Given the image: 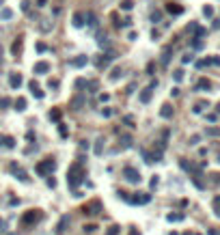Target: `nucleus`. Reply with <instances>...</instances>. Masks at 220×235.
Wrapping results in <instances>:
<instances>
[{
	"mask_svg": "<svg viewBox=\"0 0 220 235\" xmlns=\"http://www.w3.org/2000/svg\"><path fill=\"white\" fill-rule=\"evenodd\" d=\"M104 142H106V140H104L102 136H99V138L95 140V147H93V151H95V155H102V153H104Z\"/></svg>",
	"mask_w": 220,
	"mask_h": 235,
	"instance_id": "obj_14",
	"label": "nucleus"
},
{
	"mask_svg": "<svg viewBox=\"0 0 220 235\" xmlns=\"http://www.w3.org/2000/svg\"><path fill=\"white\" fill-rule=\"evenodd\" d=\"M119 76H123V69H121V67L112 69V74H110V80H119Z\"/></svg>",
	"mask_w": 220,
	"mask_h": 235,
	"instance_id": "obj_26",
	"label": "nucleus"
},
{
	"mask_svg": "<svg viewBox=\"0 0 220 235\" xmlns=\"http://www.w3.org/2000/svg\"><path fill=\"white\" fill-rule=\"evenodd\" d=\"M86 86L91 88L89 93H95V91H97V82H95V80H91V82H86Z\"/></svg>",
	"mask_w": 220,
	"mask_h": 235,
	"instance_id": "obj_35",
	"label": "nucleus"
},
{
	"mask_svg": "<svg viewBox=\"0 0 220 235\" xmlns=\"http://www.w3.org/2000/svg\"><path fill=\"white\" fill-rule=\"evenodd\" d=\"M203 13H205V17H212V15H214V9H212V7L207 4V7L203 9Z\"/></svg>",
	"mask_w": 220,
	"mask_h": 235,
	"instance_id": "obj_36",
	"label": "nucleus"
},
{
	"mask_svg": "<svg viewBox=\"0 0 220 235\" xmlns=\"http://www.w3.org/2000/svg\"><path fill=\"white\" fill-rule=\"evenodd\" d=\"M209 88H212V82H209L207 78H201L196 82V91H209Z\"/></svg>",
	"mask_w": 220,
	"mask_h": 235,
	"instance_id": "obj_12",
	"label": "nucleus"
},
{
	"mask_svg": "<svg viewBox=\"0 0 220 235\" xmlns=\"http://www.w3.org/2000/svg\"><path fill=\"white\" fill-rule=\"evenodd\" d=\"M132 136L130 134H121V136H119V144H121V149H130L132 147Z\"/></svg>",
	"mask_w": 220,
	"mask_h": 235,
	"instance_id": "obj_8",
	"label": "nucleus"
},
{
	"mask_svg": "<svg viewBox=\"0 0 220 235\" xmlns=\"http://www.w3.org/2000/svg\"><path fill=\"white\" fill-rule=\"evenodd\" d=\"M166 220L168 222H179V220H183V214H168Z\"/></svg>",
	"mask_w": 220,
	"mask_h": 235,
	"instance_id": "obj_24",
	"label": "nucleus"
},
{
	"mask_svg": "<svg viewBox=\"0 0 220 235\" xmlns=\"http://www.w3.org/2000/svg\"><path fill=\"white\" fill-rule=\"evenodd\" d=\"M84 20H86V24L89 26H97V17H95V13H84Z\"/></svg>",
	"mask_w": 220,
	"mask_h": 235,
	"instance_id": "obj_21",
	"label": "nucleus"
},
{
	"mask_svg": "<svg viewBox=\"0 0 220 235\" xmlns=\"http://www.w3.org/2000/svg\"><path fill=\"white\" fill-rule=\"evenodd\" d=\"M123 194V192H121ZM123 198L130 205H145V203H149L151 201V194L149 192H140V194H134V196H127V194H123Z\"/></svg>",
	"mask_w": 220,
	"mask_h": 235,
	"instance_id": "obj_2",
	"label": "nucleus"
},
{
	"mask_svg": "<svg viewBox=\"0 0 220 235\" xmlns=\"http://www.w3.org/2000/svg\"><path fill=\"white\" fill-rule=\"evenodd\" d=\"M106 235H119V227H110Z\"/></svg>",
	"mask_w": 220,
	"mask_h": 235,
	"instance_id": "obj_40",
	"label": "nucleus"
},
{
	"mask_svg": "<svg viewBox=\"0 0 220 235\" xmlns=\"http://www.w3.org/2000/svg\"><path fill=\"white\" fill-rule=\"evenodd\" d=\"M37 220H41V214L37 211V209L26 211V214H24V218H22V222H24V224H32V222H37Z\"/></svg>",
	"mask_w": 220,
	"mask_h": 235,
	"instance_id": "obj_6",
	"label": "nucleus"
},
{
	"mask_svg": "<svg viewBox=\"0 0 220 235\" xmlns=\"http://www.w3.org/2000/svg\"><path fill=\"white\" fill-rule=\"evenodd\" d=\"M110 114H112V110H110V108H104V110H102V116H110Z\"/></svg>",
	"mask_w": 220,
	"mask_h": 235,
	"instance_id": "obj_46",
	"label": "nucleus"
},
{
	"mask_svg": "<svg viewBox=\"0 0 220 235\" xmlns=\"http://www.w3.org/2000/svg\"><path fill=\"white\" fill-rule=\"evenodd\" d=\"M0 231H2V220H0Z\"/></svg>",
	"mask_w": 220,
	"mask_h": 235,
	"instance_id": "obj_55",
	"label": "nucleus"
},
{
	"mask_svg": "<svg viewBox=\"0 0 220 235\" xmlns=\"http://www.w3.org/2000/svg\"><path fill=\"white\" fill-rule=\"evenodd\" d=\"M86 60H89L86 56H78V58H71V60H69V65H73V67H84V65H86Z\"/></svg>",
	"mask_w": 220,
	"mask_h": 235,
	"instance_id": "obj_16",
	"label": "nucleus"
},
{
	"mask_svg": "<svg viewBox=\"0 0 220 235\" xmlns=\"http://www.w3.org/2000/svg\"><path fill=\"white\" fill-rule=\"evenodd\" d=\"M84 84H86V82H84L82 78H80V80H76V86H78V88H80V86H84Z\"/></svg>",
	"mask_w": 220,
	"mask_h": 235,
	"instance_id": "obj_50",
	"label": "nucleus"
},
{
	"mask_svg": "<svg viewBox=\"0 0 220 235\" xmlns=\"http://www.w3.org/2000/svg\"><path fill=\"white\" fill-rule=\"evenodd\" d=\"M4 147H7V149H13V147H15V140H13L11 136H7V138H4Z\"/></svg>",
	"mask_w": 220,
	"mask_h": 235,
	"instance_id": "obj_29",
	"label": "nucleus"
},
{
	"mask_svg": "<svg viewBox=\"0 0 220 235\" xmlns=\"http://www.w3.org/2000/svg\"><path fill=\"white\" fill-rule=\"evenodd\" d=\"M48 71H50V63H45V60L35 63V74H48Z\"/></svg>",
	"mask_w": 220,
	"mask_h": 235,
	"instance_id": "obj_10",
	"label": "nucleus"
},
{
	"mask_svg": "<svg viewBox=\"0 0 220 235\" xmlns=\"http://www.w3.org/2000/svg\"><path fill=\"white\" fill-rule=\"evenodd\" d=\"M99 46H102V48H108V46H110V43H108V37H106V35H99Z\"/></svg>",
	"mask_w": 220,
	"mask_h": 235,
	"instance_id": "obj_30",
	"label": "nucleus"
},
{
	"mask_svg": "<svg viewBox=\"0 0 220 235\" xmlns=\"http://www.w3.org/2000/svg\"><path fill=\"white\" fill-rule=\"evenodd\" d=\"M20 50H22V39H15V41H13V46H11V52L17 56V54H20Z\"/></svg>",
	"mask_w": 220,
	"mask_h": 235,
	"instance_id": "obj_22",
	"label": "nucleus"
},
{
	"mask_svg": "<svg viewBox=\"0 0 220 235\" xmlns=\"http://www.w3.org/2000/svg\"><path fill=\"white\" fill-rule=\"evenodd\" d=\"M0 56H2V52H0Z\"/></svg>",
	"mask_w": 220,
	"mask_h": 235,
	"instance_id": "obj_57",
	"label": "nucleus"
},
{
	"mask_svg": "<svg viewBox=\"0 0 220 235\" xmlns=\"http://www.w3.org/2000/svg\"><path fill=\"white\" fill-rule=\"evenodd\" d=\"M127 235H140V233L136 231V229H130V233H127Z\"/></svg>",
	"mask_w": 220,
	"mask_h": 235,
	"instance_id": "obj_51",
	"label": "nucleus"
},
{
	"mask_svg": "<svg viewBox=\"0 0 220 235\" xmlns=\"http://www.w3.org/2000/svg\"><path fill=\"white\" fill-rule=\"evenodd\" d=\"M173 80H175V82H181V80H183V69L173 71Z\"/></svg>",
	"mask_w": 220,
	"mask_h": 235,
	"instance_id": "obj_27",
	"label": "nucleus"
},
{
	"mask_svg": "<svg viewBox=\"0 0 220 235\" xmlns=\"http://www.w3.org/2000/svg\"><path fill=\"white\" fill-rule=\"evenodd\" d=\"M97 209H99V203L93 201L91 205H84V207H82V214H91V216H93V214H97Z\"/></svg>",
	"mask_w": 220,
	"mask_h": 235,
	"instance_id": "obj_11",
	"label": "nucleus"
},
{
	"mask_svg": "<svg viewBox=\"0 0 220 235\" xmlns=\"http://www.w3.org/2000/svg\"><path fill=\"white\" fill-rule=\"evenodd\" d=\"M160 114L164 116V119H171V116H173V106L171 104H164L162 110H160Z\"/></svg>",
	"mask_w": 220,
	"mask_h": 235,
	"instance_id": "obj_17",
	"label": "nucleus"
},
{
	"mask_svg": "<svg viewBox=\"0 0 220 235\" xmlns=\"http://www.w3.org/2000/svg\"><path fill=\"white\" fill-rule=\"evenodd\" d=\"M155 86H158V82H151L147 88H142V91H140L138 99H140L142 104H149V102H151V95H153V88H155Z\"/></svg>",
	"mask_w": 220,
	"mask_h": 235,
	"instance_id": "obj_5",
	"label": "nucleus"
},
{
	"mask_svg": "<svg viewBox=\"0 0 220 235\" xmlns=\"http://www.w3.org/2000/svg\"><path fill=\"white\" fill-rule=\"evenodd\" d=\"M212 177H214V179H212V181H214L216 186H220V173H216V175H212Z\"/></svg>",
	"mask_w": 220,
	"mask_h": 235,
	"instance_id": "obj_43",
	"label": "nucleus"
},
{
	"mask_svg": "<svg viewBox=\"0 0 220 235\" xmlns=\"http://www.w3.org/2000/svg\"><path fill=\"white\" fill-rule=\"evenodd\" d=\"M166 11H168L171 15H179V13L183 11V7H179V4H173V2H171V4H166Z\"/></svg>",
	"mask_w": 220,
	"mask_h": 235,
	"instance_id": "obj_18",
	"label": "nucleus"
},
{
	"mask_svg": "<svg viewBox=\"0 0 220 235\" xmlns=\"http://www.w3.org/2000/svg\"><path fill=\"white\" fill-rule=\"evenodd\" d=\"M0 17H2V20H11L13 11H11V9H2V11H0Z\"/></svg>",
	"mask_w": 220,
	"mask_h": 235,
	"instance_id": "obj_25",
	"label": "nucleus"
},
{
	"mask_svg": "<svg viewBox=\"0 0 220 235\" xmlns=\"http://www.w3.org/2000/svg\"><path fill=\"white\" fill-rule=\"evenodd\" d=\"M28 86H30V93H32V95H35L37 99H41V97H43V91H41L39 86H37V82H35V80H32V82H30Z\"/></svg>",
	"mask_w": 220,
	"mask_h": 235,
	"instance_id": "obj_15",
	"label": "nucleus"
},
{
	"mask_svg": "<svg viewBox=\"0 0 220 235\" xmlns=\"http://www.w3.org/2000/svg\"><path fill=\"white\" fill-rule=\"evenodd\" d=\"M158 183H160V179H158V175H155V177L151 179V188H155V186H158Z\"/></svg>",
	"mask_w": 220,
	"mask_h": 235,
	"instance_id": "obj_48",
	"label": "nucleus"
},
{
	"mask_svg": "<svg viewBox=\"0 0 220 235\" xmlns=\"http://www.w3.org/2000/svg\"><path fill=\"white\" fill-rule=\"evenodd\" d=\"M199 140H201V136H192L190 138V144H199Z\"/></svg>",
	"mask_w": 220,
	"mask_h": 235,
	"instance_id": "obj_47",
	"label": "nucleus"
},
{
	"mask_svg": "<svg viewBox=\"0 0 220 235\" xmlns=\"http://www.w3.org/2000/svg\"><path fill=\"white\" fill-rule=\"evenodd\" d=\"M82 179H84V168H82L80 162H73L67 170V183L69 188H78L82 183Z\"/></svg>",
	"mask_w": 220,
	"mask_h": 235,
	"instance_id": "obj_1",
	"label": "nucleus"
},
{
	"mask_svg": "<svg viewBox=\"0 0 220 235\" xmlns=\"http://www.w3.org/2000/svg\"><path fill=\"white\" fill-rule=\"evenodd\" d=\"M58 132H61V136H63V138H67V136H69V132H67V127H65L63 123H58Z\"/></svg>",
	"mask_w": 220,
	"mask_h": 235,
	"instance_id": "obj_31",
	"label": "nucleus"
},
{
	"mask_svg": "<svg viewBox=\"0 0 220 235\" xmlns=\"http://www.w3.org/2000/svg\"><path fill=\"white\" fill-rule=\"evenodd\" d=\"M9 168H11V173L17 177V179H20V181H24V183H28V175H26L24 173V170L20 168V166H17V164H11V166H9Z\"/></svg>",
	"mask_w": 220,
	"mask_h": 235,
	"instance_id": "obj_7",
	"label": "nucleus"
},
{
	"mask_svg": "<svg viewBox=\"0 0 220 235\" xmlns=\"http://www.w3.org/2000/svg\"><path fill=\"white\" fill-rule=\"evenodd\" d=\"M7 106H11V99H9V97H0V108H7Z\"/></svg>",
	"mask_w": 220,
	"mask_h": 235,
	"instance_id": "obj_34",
	"label": "nucleus"
},
{
	"mask_svg": "<svg viewBox=\"0 0 220 235\" xmlns=\"http://www.w3.org/2000/svg\"><path fill=\"white\" fill-rule=\"evenodd\" d=\"M151 20H153V22H160V20H162V13H160V11H153V13H151Z\"/></svg>",
	"mask_w": 220,
	"mask_h": 235,
	"instance_id": "obj_37",
	"label": "nucleus"
},
{
	"mask_svg": "<svg viewBox=\"0 0 220 235\" xmlns=\"http://www.w3.org/2000/svg\"><path fill=\"white\" fill-rule=\"evenodd\" d=\"M58 116H61V112H58V110H54V112H50V119H54V121H58Z\"/></svg>",
	"mask_w": 220,
	"mask_h": 235,
	"instance_id": "obj_41",
	"label": "nucleus"
},
{
	"mask_svg": "<svg viewBox=\"0 0 220 235\" xmlns=\"http://www.w3.org/2000/svg\"><path fill=\"white\" fill-rule=\"evenodd\" d=\"M214 28H220V20H214Z\"/></svg>",
	"mask_w": 220,
	"mask_h": 235,
	"instance_id": "obj_52",
	"label": "nucleus"
},
{
	"mask_svg": "<svg viewBox=\"0 0 220 235\" xmlns=\"http://www.w3.org/2000/svg\"><path fill=\"white\" fill-rule=\"evenodd\" d=\"M123 177H125V181H130V183H140V170L138 168H134V166H125L123 168Z\"/></svg>",
	"mask_w": 220,
	"mask_h": 235,
	"instance_id": "obj_4",
	"label": "nucleus"
},
{
	"mask_svg": "<svg viewBox=\"0 0 220 235\" xmlns=\"http://www.w3.org/2000/svg\"><path fill=\"white\" fill-rule=\"evenodd\" d=\"M127 125H130V127H134V119H132V116H125V119H123Z\"/></svg>",
	"mask_w": 220,
	"mask_h": 235,
	"instance_id": "obj_44",
	"label": "nucleus"
},
{
	"mask_svg": "<svg viewBox=\"0 0 220 235\" xmlns=\"http://www.w3.org/2000/svg\"><path fill=\"white\" fill-rule=\"evenodd\" d=\"M183 235H192V233H183Z\"/></svg>",
	"mask_w": 220,
	"mask_h": 235,
	"instance_id": "obj_56",
	"label": "nucleus"
},
{
	"mask_svg": "<svg viewBox=\"0 0 220 235\" xmlns=\"http://www.w3.org/2000/svg\"><path fill=\"white\" fill-rule=\"evenodd\" d=\"M214 207H216V209H220V196L214 198Z\"/></svg>",
	"mask_w": 220,
	"mask_h": 235,
	"instance_id": "obj_49",
	"label": "nucleus"
},
{
	"mask_svg": "<svg viewBox=\"0 0 220 235\" xmlns=\"http://www.w3.org/2000/svg\"><path fill=\"white\" fill-rule=\"evenodd\" d=\"M15 110H17V112H24V110H26V99H24V97H17V99H15Z\"/></svg>",
	"mask_w": 220,
	"mask_h": 235,
	"instance_id": "obj_20",
	"label": "nucleus"
},
{
	"mask_svg": "<svg viewBox=\"0 0 220 235\" xmlns=\"http://www.w3.org/2000/svg\"><path fill=\"white\" fill-rule=\"evenodd\" d=\"M132 7H134L132 0H123V2H121V9H123V11H132Z\"/></svg>",
	"mask_w": 220,
	"mask_h": 235,
	"instance_id": "obj_28",
	"label": "nucleus"
},
{
	"mask_svg": "<svg viewBox=\"0 0 220 235\" xmlns=\"http://www.w3.org/2000/svg\"><path fill=\"white\" fill-rule=\"evenodd\" d=\"M207 136H220V130L218 127H207Z\"/></svg>",
	"mask_w": 220,
	"mask_h": 235,
	"instance_id": "obj_33",
	"label": "nucleus"
},
{
	"mask_svg": "<svg viewBox=\"0 0 220 235\" xmlns=\"http://www.w3.org/2000/svg\"><path fill=\"white\" fill-rule=\"evenodd\" d=\"M168 60H171V48H164V52H162V65H168Z\"/></svg>",
	"mask_w": 220,
	"mask_h": 235,
	"instance_id": "obj_23",
	"label": "nucleus"
},
{
	"mask_svg": "<svg viewBox=\"0 0 220 235\" xmlns=\"http://www.w3.org/2000/svg\"><path fill=\"white\" fill-rule=\"evenodd\" d=\"M95 229H97V227H95V224H86V227H84V231H86V233H93Z\"/></svg>",
	"mask_w": 220,
	"mask_h": 235,
	"instance_id": "obj_42",
	"label": "nucleus"
},
{
	"mask_svg": "<svg viewBox=\"0 0 220 235\" xmlns=\"http://www.w3.org/2000/svg\"><path fill=\"white\" fill-rule=\"evenodd\" d=\"M22 82H24V80H22L20 74H11V76H9V84H11V88H20Z\"/></svg>",
	"mask_w": 220,
	"mask_h": 235,
	"instance_id": "obj_9",
	"label": "nucleus"
},
{
	"mask_svg": "<svg viewBox=\"0 0 220 235\" xmlns=\"http://www.w3.org/2000/svg\"><path fill=\"white\" fill-rule=\"evenodd\" d=\"M82 106H84V97H80V95H78V97H73V99H71V108H73V110H80Z\"/></svg>",
	"mask_w": 220,
	"mask_h": 235,
	"instance_id": "obj_19",
	"label": "nucleus"
},
{
	"mask_svg": "<svg viewBox=\"0 0 220 235\" xmlns=\"http://www.w3.org/2000/svg\"><path fill=\"white\" fill-rule=\"evenodd\" d=\"M54 168H56V162H54L52 158H48V160H43V162H39V164H37V173H39L41 177H48Z\"/></svg>",
	"mask_w": 220,
	"mask_h": 235,
	"instance_id": "obj_3",
	"label": "nucleus"
},
{
	"mask_svg": "<svg viewBox=\"0 0 220 235\" xmlns=\"http://www.w3.org/2000/svg\"><path fill=\"white\" fill-rule=\"evenodd\" d=\"M71 24L76 26V28H80V26L84 24V13H80V11H78V13H73V20H71Z\"/></svg>",
	"mask_w": 220,
	"mask_h": 235,
	"instance_id": "obj_13",
	"label": "nucleus"
},
{
	"mask_svg": "<svg viewBox=\"0 0 220 235\" xmlns=\"http://www.w3.org/2000/svg\"><path fill=\"white\" fill-rule=\"evenodd\" d=\"M0 144H4V138H2V136H0Z\"/></svg>",
	"mask_w": 220,
	"mask_h": 235,
	"instance_id": "obj_53",
	"label": "nucleus"
},
{
	"mask_svg": "<svg viewBox=\"0 0 220 235\" xmlns=\"http://www.w3.org/2000/svg\"><path fill=\"white\" fill-rule=\"evenodd\" d=\"M216 216H218V218H220V209H216Z\"/></svg>",
	"mask_w": 220,
	"mask_h": 235,
	"instance_id": "obj_54",
	"label": "nucleus"
},
{
	"mask_svg": "<svg viewBox=\"0 0 220 235\" xmlns=\"http://www.w3.org/2000/svg\"><path fill=\"white\" fill-rule=\"evenodd\" d=\"M181 63H183V65H188V63H192V54H186V56H181Z\"/></svg>",
	"mask_w": 220,
	"mask_h": 235,
	"instance_id": "obj_38",
	"label": "nucleus"
},
{
	"mask_svg": "<svg viewBox=\"0 0 220 235\" xmlns=\"http://www.w3.org/2000/svg\"><path fill=\"white\" fill-rule=\"evenodd\" d=\"M11 235H15V233H11Z\"/></svg>",
	"mask_w": 220,
	"mask_h": 235,
	"instance_id": "obj_58",
	"label": "nucleus"
},
{
	"mask_svg": "<svg viewBox=\"0 0 220 235\" xmlns=\"http://www.w3.org/2000/svg\"><path fill=\"white\" fill-rule=\"evenodd\" d=\"M209 60V65H220V56H212V58H207Z\"/></svg>",
	"mask_w": 220,
	"mask_h": 235,
	"instance_id": "obj_39",
	"label": "nucleus"
},
{
	"mask_svg": "<svg viewBox=\"0 0 220 235\" xmlns=\"http://www.w3.org/2000/svg\"><path fill=\"white\" fill-rule=\"evenodd\" d=\"M48 86H50V88H58V80H50Z\"/></svg>",
	"mask_w": 220,
	"mask_h": 235,
	"instance_id": "obj_45",
	"label": "nucleus"
},
{
	"mask_svg": "<svg viewBox=\"0 0 220 235\" xmlns=\"http://www.w3.org/2000/svg\"><path fill=\"white\" fill-rule=\"evenodd\" d=\"M192 48H194V50H201V48H203V41H201L199 37H194V41H192Z\"/></svg>",
	"mask_w": 220,
	"mask_h": 235,
	"instance_id": "obj_32",
	"label": "nucleus"
}]
</instances>
